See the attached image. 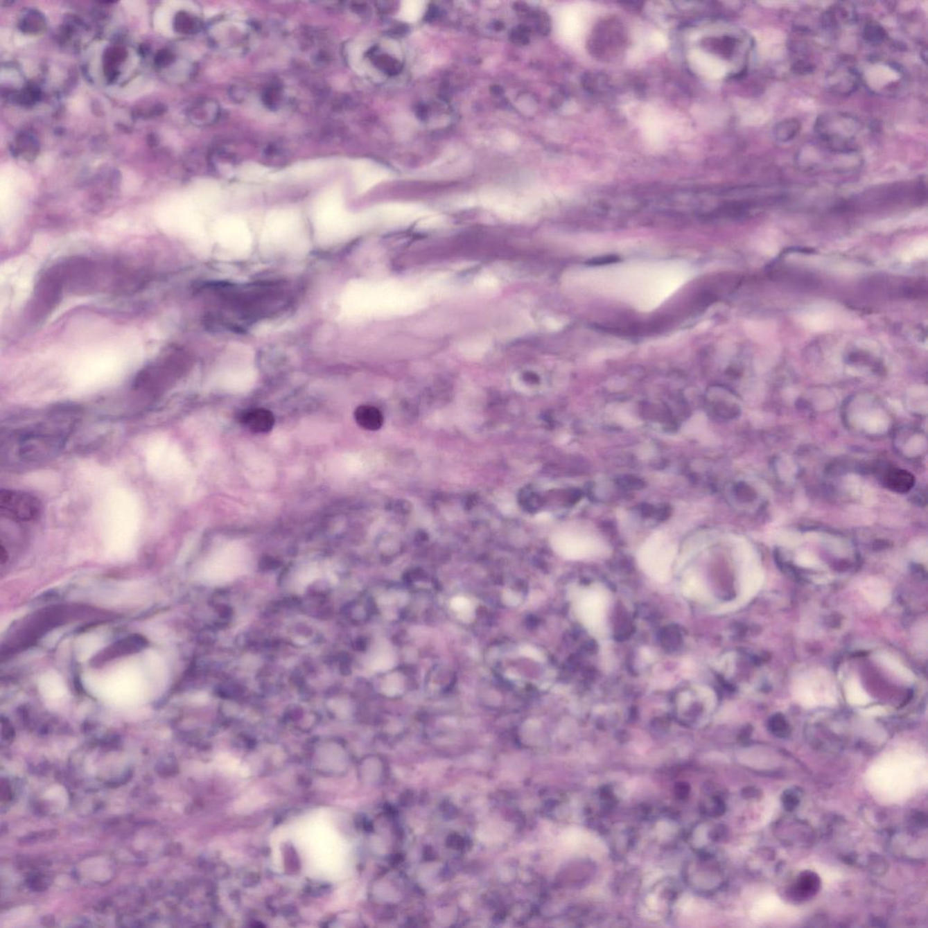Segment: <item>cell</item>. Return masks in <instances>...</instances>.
I'll list each match as a JSON object with an SVG mask.
<instances>
[{
	"instance_id": "40",
	"label": "cell",
	"mask_w": 928,
	"mask_h": 928,
	"mask_svg": "<svg viewBox=\"0 0 928 928\" xmlns=\"http://www.w3.org/2000/svg\"><path fill=\"white\" fill-rule=\"evenodd\" d=\"M641 512L643 514L644 516L648 517L655 514V509H654L653 507L651 505H645L642 506Z\"/></svg>"
},
{
	"instance_id": "25",
	"label": "cell",
	"mask_w": 928,
	"mask_h": 928,
	"mask_svg": "<svg viewBox=\"0 0 928 928\" xmlns=\"http://www.w3.org/2000/svg\"><path fill=\"white\" fill-rule=\"evenodd\" d=\"M804 325L813 330H826L834 324V317L826 309H812L803 315Z\"/></svg>"
},
{
	"instance_id": "32",
	"label": "cell",
	"mask_w": 928,
	"mask_h": 928,
	"mask_svg": "<svg viewBox=\"0 0 928 928\" xmlns=\"http://www.w3.org/2000/svg\"><path fill=\"white\" fill-rule=\"evenodd\" d=\"M100 642L96 638H87L85 640L81 642L79 647V655L80 658H89L91 655L99 647Z\"/></svg>"
},
{
	"instance_id": "10",
	"label": "cell",
	"mask_w": 928,
	"mask_h": 928,
	"mask_svg": "<svg viewBox=\"0 0 928 928\" xmlns=\"http://www.w3.org/2000/svg\"><path fill=\"white\" fill-rule=\"evenodd\" d=\"M792 692L798 703L805 707L830 705L836 701L835 685L827 672L813 670L800 674Z\"/></svg>"
},
{
	"instance_id": "33",
	"label": "cell",
	"mask_w": 928,
	"mask_h": 928,
	"mask_svg": "<svg viewBox=\"0 0 928 928\" xmlns=\"http://www.w3.org/2000/svg\"><path fill=\"white\" fill-rule=\"evenodd\" d=\"M618 482L622 487L629 489V490H640V489L645 487L644 481L634 476L622 477Z\"/></svg>"
},
{
	"instance_id": "8",
	"label": "cell",
	"mask_w": 928,
	"mask_h": 928,
	"mask_svg": "<svg viewBox=\"0 0 928 928\" xmlns=\"http://www.w3.org/2000/svg\"><path fill=\"white\" fill-rule=\"evenodd\" d=\"M859 72L861 84L879 96H895L907 82L905 71L900 64L879 58L866 62Z\"/></svg>"
},
{
	"instance_id": "6",
	"label": "cell",
	"mask_w": 928,
	"mask_h": 928,
	"mask_svg": "<svg viewBox=\"0 0 928 928\" xmlns=\"http://www.w3.org/2000/svg\"><path fill=\"white\" fill-rule=\"evenodd\" d=\"M182 370L184 356L175 349H168L138 374L134 388L151 396L163 393L175 384Z\"/></svg>"
},
{
	"instance_id": "19",
	"label": "cell",
	"mask_w": 928,
	"mask_h": 928,
	"mask_svg": "<svg viewBox=\"0 0 928 928\" xmlns=\"http://www.w3.org/2000/svg\"><path fill=\"white\" fill-rule=\"evenodd\" d=\"M764 573L759 565L753 562H748L745 566L742 574L741 580V600L742 602L752 599L755 596L757 592L761 588L764 583Z\"/></svg>"
},
{
	"instance_id": "41",
	"label": "cell",
	"mask_w": 928,
	"mask_h": 928,
	"mask_svg": "<svg viewBox=\"0 0 928 928\" xmlns=\"http://www.w3.org/2000/svg\"><path fill=\"white\" fill-rule=\"evenodd\" d=\"M669 515H670V509L668 508L667 507V508H662L661 509H660V511H658V516L659 520H667L668 517H669Z\"/></svg>"
},
{
	"instance_id": "18",
	"label": "cell",
	"mask_w": 928,
	"mask_h": 928,
	"mask_svg": "<svg viewBox=\"0 0 928 928\" xmlns=\"http://www.w3.org/2000/svg\"><path fill=\"white\" fill-rule=\"evenodd\" d=\"M240 421L249 431L255 434H267L273 429L275 424V417L272 412L263 408L244 412Z\"/></svg>"
},
{
	"instance_id": "2",
	"label": "cell",
	"mask_w": 928,
	"mask_h": 928,
	"mask_svg": "<svg viewBox=\"0 0 928 928\" xmlns=\"http://www.w3.org/2000/svg\"><path fill=\"white\" fill-rule=\"evenodd\" d=\"M313 222L317 240L328 245L346 240L356 229L361 228L359 217L347 211L341 191L337 188L325 191L317 199Z\"/></svg>"
},
{
	"instance_id": "29",
	"label": "cell",
	"mask_w": 928,
	"mask_h": 928,
	"mask_svg": "<svg viewBox=\"0 0 928 928\" xmlns=\"http://www.w3.org/2000/svg\"><path fill=\"white\" fill-rule=\"evenodd\" d=\"M862 37L866 42L870 45H879L888 40V34L885 28L879 23L870 20L865 24L862 30Z\"/></svg>"
},
{
	"instance_id": "36",
	"label": "cell",
	"mask_w": 928,
	"mask_h": 928,
	"mask_svg": "<svg viewBox=\"0 0 928 928\" xmlns=\"http://www.w3.org/2000/svg\"><path fill=\"white\" fill-rule=\"evenodd\" d=\"M523 502V505L529 509H529L530 511H532V509H538L541 505L540 498H539L537 495L532 494V493H529L527 495L526 493H524Z\"/></svg>"
},
{
	"instance_id": "23",
	"label": "cell",
	"mask_w": 928,
	"mask_h": 928,
	"mask_svg": "<svg viewBox=\"0 0 928 928\" xmlns=\"http://www.w3.org/2000/svg\"><path fill=\"white\" fill-rule=\"evenodd\" d=\"M801 123L794 117L786 118L778 122L773 129L774 139L780 143H788L800 134Z\"/></svg>"
},
{
	"instance_id": "27",
	"label": "cell",
	"mask_w": 928,
	"mask_h": 928,
	"mask_svg": "<svg viewBox=\"0 0 928 928\" xmlns=\"http://www.w3.org/2000/svg\"><path fill=\"white\" fill-rule=\"evenodd\" d=\"M846 698L848 702L853 706H866L870 702V695L863 688L859 679H851L846 685Z\"/></svg>"
},
{
	"instance_id": "9",
	"label": "cell",
	"mask_w": 928,
	"mask_h": 928,
	"mask_svg": "<svg viewBox=\"0 0 928 928\" xmlns=\"http://www.w3.org/2000/svg\"><path fill=\"white\" fill-rule=\"evenodd\" d=\"M64 290L63 279L57 268H50L35 285L28 306L29 318L34 322L45 320L61 301Z\"/></svg>"
},
{
	"instance_id": "39",
	"label": "cell",
	"mask_w": 928,
	"mask_h": 928,
	"mask_svg": "<svg viewBox=\"0 0 928 928\" xmlns=\"http://www.w3.org/2000/svg\"><path fill=\"white\" fill-rule=\"evenodd\" d=\"M452 608L456 611H465L469 609L470 602L464 597H455L450 602Z\"/></svg>"
},
{
	"instance_id": "26",
	"label": "cell",
	"mask_w": 928,
	"mask_h": 928,
	"mask_svg": "<svg viewBox=\"0 0 928 928\" xmlns=\"http://www.w3.org/2000/svg\"><path fill=\"white\" fill-rule=\"evenodd\" d=\"M821 888V880L815 873L806 871L800 875L797 886L794 888V895L803 900L812 897Z\"/></svg>"
},
{
	"instance_id": "37",
	"label": "cell",
	"mask_w": 928,
	"mask_h": 928,
	"mask_svg": "<svg viewBox=\"0 0 928 928\" xmlns=\"http://www.w3.org/2000/svg\"><path fill=\"white\" fill-rule=\"evenodd\" d=\"M927 252V241H925V243H923V241H919L918 243L915 244V245H913L911 250H910L909 252V255L910 257L911 258L914 257L920 258L923 257V256H926Z\"/></svg>"
},
{
	"instance_id": "7",
	"label": "cell",
	"mask_w": 928,
	"mask_h": 928,
	"mask_svg": "<svg viewBox=\"0 0 928 928\" xmlns=\"http://www.w3.org/2000/svg\"><path fill=\"white\" fill-rule=\"evenodd\" d=\"M261 236V243L266 249L293 250L302 241L301 219L294 211H273L265 222Z\"/></svg>"
},
{
	"instance_id": "21",
	"label": "cell",
	"mask_w": 928,
	"mask_h": 928,
	"mask_svg": "<svg viewBox=\"0 0 928 928\" xmlns=\"http://www.w3.org/2000/svg\"><path fill=\"white\" fill-rule=\"evenodd\" d=\"M877 662L889 673L900 679V681L909 683L914 682L915 676L912 672L901 664L900 660L886 652H879L875 656Z\"/></svg>"
},
{
	"instance_id": "13",
	"label": "cell",
	"mask_w": 928,
	"mask_h": 928,
	"mask_svg": "<svg viewBox=\"0 0 928 928\" xmlns=\"http://www.w3.org/2000/svg\"><path fill=\"white\" fill-rule=\"evenodd\" d=\"M220 243L235 255H245L252 247V232L243 220L236 217H225L218 227Z\"/></svg>"
},
{
	"instance_id": "15",
	"label": "cell",
	"mask_w": 928,
	"mask_h": 928,
	"mask_svg": "<svg viewBox=\"0 0 928 928\" xmlns=\"http://www.w3.org/2000/svg\"><path fill=\"white\" fill-rule=\"evenodd\" d=\"M606 599L599 591L585 592L577 603V615L588 629L602 626L606 617Z\"/></svg>"
},
{
	"instance_id": "31",
	"label": "cell",
	"mask_w": 928,
	"mask_h": 928,
	"mask_svg": "<svg viewBox=\"0 0 928 928\" xmlns=\"http://www.w3.org/2000/svg\"><path fill=\"white\" fill-rule=\"evenodd\" d=\"M685 594L694 599H706L707 592L705 587L698 580H688L685 585Z\"/></svg>"
},
{
	"instance_id": "1",
	"label": "cell",
	"mask_w": 928,
	"mask_h": 928,
	"mask_svg": "<svg viewBox=\"0 0 928 928\" xmlns=\"http://www.w3.org/2000/svg\"><path fill=\"white\" fill-rule=\"evenodd\" d=\"M79 410L58 406L38 414H26L2 427V464L28 468L54 459L76 428Z\"/></svg>"
},
{
	"instance_id": "30",
	"label": "cell",
	"mask_w": 928,
	"mask_h": 928,
	"mask_svg": "<svg viewBox=\"0 0 928 928\" xmlns=\"http://www.w3.org/2000/svg\"><path fill=\"white\" fill-rule=\"evenodd\" d=\"M423 10L422 2H405L401 10V16L408 21H414L422 15Z\"/></svg>"
},
{
	"instance_id": "4",
	"label": "cell",
	"mask_w": 928,
	"mask_h": 928,
	"mask_svg": "<svg viewBox=\"0 0 928 928\" xmlns=\"http://www.w3.org/2000/svg\"><path fill=\"white\" fill-rule=\"evenodd\" d=\"M863 125L859 118L843 112L830 111L816 120V141L834 151L859 152Z\"/></svg>"
},
{
	"instance_id": "22",
	"label": "cell",
	"mask_w": 928,
	"mask_h": 928,
	"mask_svg": "<svg viewBox=\"0 0 928 928\" xmlns=\"http://www.w3.org/2000/svg\"><path fill=\"white\" fill-rule=\"evenodd\" d=\"M355 419L361 428L367 431H377L384 423L382 412L372 405H361L356 408Z\"/></svg>"
},
{
	"instance_id": "34",
	"label": "cell",
	"mask_w": 928,
	"mask_h": 928,
	"mask_svg": "<svg viewBox=\"0 0 928 928\" xmlns=\"http://www.w3.org/2000/svg\"><path fill=\"white\" fill-rule=\"evenodd\" d=\"M782 804L785 809L789 812L794 811L799 804V797L794 791H787L782 795Z\"/></svg>"
},
{
	"instance_id": "24",
	"label": "cell",
	"mask_w": 928,
	"mask_h": 928,
	"mask_svg": "<svg viewBox=\"0 0 928 928\" xmlns=\"http://www.w3.org/2000/svg\"><path fill=\"white\" fill-rule=\"evenodd\" d=\"M358 778L361 782L375 785L382 780L384 773L383 762L379 758H364L358 762Z\"/></svg>"
},
{
	"instance_id": "20",
	"label": "cell",
	"mask_w": 928,
	"mask_h": 928,
	"mask_svg": "<svg viewBox=\"0 0 928 928\" xmlns=\"http://www.w3.org/2000/svg\"><path fill=\"white\" fill-rule=\"evenodd\" d=\"M38 688L46 699L58 700L67 694V686L64 679L55 672L44 674L38 681Z\"/></svg>"
},
{
	"instance_id": "12",
	"label": "cell",
	"mask_w": 928,
	"mask_h": 928,
	"mask_svg": "<svg viewBox=\"0 0 928 928\" xmlns=\"http://www.w3.org/2000/svg\"><path fill=\"white\" fill-rule=\"evenodd\" d=\"M349 751L340 744L329 742L319 745L311 758L313 770L326 777L346 776L351 765Z\"/></svg>"
},
{
	"instance_id": "35",
	"label": "cell",
	"mask_w": 928,
	"mask_h": 928,
	"mask_svg": "<svg viewBox=\"0 0 928 928\" xmlns=\"http://www.w3.org/2000/svg\"><path fill=\"white\" fill-rule=\"evenodd\" d=\"M797 564L803 568H816L818 565L817 559L808 553L800 554L797 557Z\"/></svg>"
},
{
	"instance_id": "14",
	"label": "cell",
	"mask_w": 928,
	"mask_h": 928,
	"mask_svg": "<svg viewBox=\"0 0 928 928\" xmlns=\"http://www.w3.org/2000/svg\"><path fill=\"white\" fill-rule=\"evenodd\" d=\"M824 82L826 89L838 96H851L861 85L859 69L845 59L836 62L828 70Z\"/></svg>"
},
{
	"instance_id": "5",
	"label": "cell",
	"mask_w": 928,
	"mask_h": 928,
	"mask_svg": "<svg viewBox=\"0 0 928 928\" xmlns=\"http://www.w3.org/2000/svg\"><path fill=\"white\" fill-rule=\"evenodd\" d=\"M795 161L800 170L811 173L825 170L841 173L856 170L862 164L859 152L834 151L816 140L804 143L800 147Z\"/></svg>"
},
{
	"instance_id": "17",
	"label": "cell",
	"mask_w": 928,
	"mask_h": 928,
	"mask_svg": "<svg viewBox=\"0 0 928 928\" xmlns=\"http://www.w3.org/2000/svg\"><path fill=\"white\" fill-rule=\"evenodd\" d=\"M860 589L863 596L875 609H882L891 602V589L882 579L876 577L866 579L863 581Z\"/></svg>"
},
{
	"instance_id": "38",
	"label": "cell",
	"mask_w": 928,
	"mask_h": 928,
	"mask_svg": "<svg viewBox=\"0 0 928 928\" xmlns=\"http://www.w3.org/2000/svg\"><path fill=\"white\" fill-rule=\"evenodd\" d=\"M391 660L387 656H380L373 663V667L376 670H387L391 665Z\"/></svg>"
},
{
	"instance_id": "16",
	"label": "cell",
	"mask_w": 928,
	"mask_h": 928,
	"mask_svg": "<svg viewBox=\"0 0 928 928\" xmlns=\"http://www.w3.org/2000/svg\"><path fill=\"white\" fill-rule=\"evenodd\" d=\"M859 15L851 3L839 2L825 11L823 25L826 29H837L858 22Z\"/></svg>"
},
{
	"instance_id": "11",
	"label": "cell",
	"mask_w": 928,
	"mask_h": 928,
	"mask_svg": "<svg viewBox=\"0 0 928 928\" xmlns=\"http://www.w3.org/2000/svg\"><path fill=\"white\" fill-rule=\"evenodd\" d=\"M0 512L14 525L24 526L34 523L40 517L42 505L34 495L24 491L2 490L0 493Z\"/></svg>"
},
{
	"instance_id": "28",
	"label": "cell",
	"mask_w": 928,
	"mask_h": 928,
	"mask_svg": "<svg viewBox=\"0 0 928 928\" xmlns=\"http://www.w3.org/2000/svg\"><path fill=\"white\" fill-rule=\"evenodd\" d=\"M356 173L358 176V186L360 189H367L372 186V184L378 181L380 177L382 176V173L376 167L369 164L356 165Z\"/></svg>"
},
{
	"instance_id": "3",
	"label": "cell",
	"mask_w": 928,
	"mask_h": 928,
	"mask_svg": "<svg viewBox=\"0 0 928 928\" xmlns=\"http://www.w3.org/2000/svg\"><path fill=\"white\" fill-rule=\"evenodd\" d=\"M88 688L109 702L128 706L143 699L146 685L139 668L123 665L105 677H88Z\"/></svg>"
}]
</instances>
